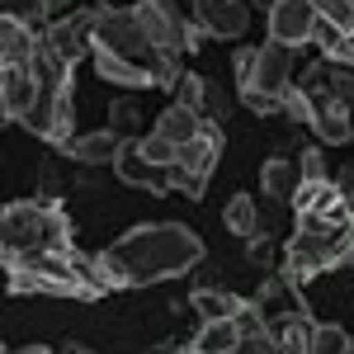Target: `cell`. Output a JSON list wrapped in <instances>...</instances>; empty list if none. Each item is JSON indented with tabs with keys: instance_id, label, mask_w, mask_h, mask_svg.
<instances>
[{
	"instance_id": "e575fe53",
	"label": "cell",
	"mask_w": 354,
	"mask_h": 354,
	"mask_svg": "<svg viewBox=\"0 0 354 354\" xmlns=\"http://www.w3.org/2000/svg\"><path fill=\"white\" fill-rule=\"evenodd\" d=\"M345 265H354V222H350V232H345Z\"/></svg>"
},
{
	"instance_id": "8fae6325",
	"label": "cell",
	"mask_w": 354,
	"mask_h": 354,
	"mask_svg": "<svg viewBox=\"0 0 354 354\" xmlns=\"http://www.w3.org/2000/svg\"><path fill=\"white\" fill-rule=\"evenodd\" d=\"M38 76H33V66H0V113L15 123H24V113L38 104Z\"/></svg>"
},
{
	"instance_id": "d6986e66",
	"label": "cell",
	"mask_w": 354,
	"mask_h": 354,
	"mask_svg": "<svg viewBox=\"0 0 354 354\" xmlns=\"http://www.w3.org/2000/svg\"><path fill=\"white\" fill-rule=\"evenodd\" d=\"M260 185H265V194H270L274 203H288L293 198V189L302 185V170L288 156H270L265 161V170H260Z\"/></svg>"
},
{
	"instance_id": "6da1fadb",
	"label": "cell",
	"mask_w": 354,
	"mask_h": 354,
	"mask_svg": "<svg viewBox=\"0 0 354 354\" xmlns=\"http://www.w3.org/2000/svg\"><path fill=\"white\" fill-rule=\"evenodd\" d=\"M203 265V241L185 222H142L100 250L109 288H147L161 279H185Z\"/></svg>"
},
{
	"instance_id": "277c9868",
	"label": "cell",
	"mask_w": 354,
	"mask_h": 354,
	"mask_svg": "<svg viewBox=\"0 0 354 354\" xmlns=\"http://www.w3.org/2000/svg\"><path fill=\"white\" fill-rule=\"evenodd\" d=\"M302 90H307V104H312L307 109V123H312L317 142L322 147H345V142H354V109L350 104H340L322 81H307Z\"/></svg>"
},
{
	"instance_id": "44dd1931",
	"label": "cell",
	"mask_w": 354,
	"mask_h": 354,
	"mask_svg": "<svg viewBox=\"0 0 354 354\" xmlns=\"http://www.w3.org/2000/svg\"><path fill=\"white\" fill-rule=\"evenodd\" d=\"M71 128H76V85L66 81L53 100V133H48V142H53V147H66V142L76 137Z\"/></svg>"
},
{
	"instance_id": "4fadbf2b",
	"label": "cell",
	"mask_w": 354,
	"mask_h": 354,
	"mask_svg": "<svg viewBox=\"0 0 354 354\" xmlns=\"http://www.w3.org/2000/svg\"><path fill=\"white\" fill-rule=\"evenodd\" d=\"M312 335H317V326L307 312H283L270 322V340L279 354H312Z\"/></svg>"
},
{
	"instance_id": "3957f363",
	"label": "cell",
	"mask_w": 354,
	"mask_h": 354,
	"mask_svg": "<svg viewBox=\"0 0 354 354\" xmlns=\"http://www.w3.org/2000/svg\"><path fill=\"white\" fill-rule=\"evenodd\" d=\"M218 156H222V123L208 118V128L198 137H189L185 147H175V189L185 198H203V185L218 170Z\"/></svg>"
},
{
	"instance_id": "d6a6232c",
	"label": "cell",
	"mask_w": 354,
	"mask_h": 354,
	"mask_svg": "<svg viewBox=\"0 0 354 354\" xmlns=\"http://www.w3.org/2000/svg\"><path fill=\"white\" fill-rule=\"evenodd\" d=\"M245 250H250V260H270L274 255V241H270V232H255V236H245Z\"/></svg>"
},
{
	"instance_id": "836d02e7",
	"label": "cell",
	"mask_w": 354,
	"mask_h": 354,
	"mask_svg": "<svg viewBox=\"0 0 354 354\" xmlns=\"http://www.w3.org/2000/svg\"><path fill=\"white\" fill-rule=\"evenodd\" d=\"M335 185H340V198H345V203H350V208H354V161L345 165L340 175H335Z\"/></svg>"
},
{
	"instance_id": "7402d4cb",
	"label": "cell",
	"mask_w": 354,
	"mask_h": 354,
	"mask_svg": "<svg viewBox=\"0 0 354 354\" xmlns=\"http://www.w3.org/2000/svg\"><path fill=\"white\" fill-rule=\"evenodd\" d=\"M90 62H95V76H104V81H113V85H128V90L156 85L147 71H137V66H128V62H118V57H109V53H90Z\"/></svg>"
},
{
	"instance_id": "f546056e",
	"label": "cell",
	"mask_w": 354,
	"mask_h": 354,
	"mask_svg": "<svg viewBox=\"0 0 354 354\" xmlns=\"http://www.w3.org/2000/svg\"><path fill=\"white\" fill-rule=\"evenodd\" d=\"M307 109H312V104H307V90H302V85H288V90H283L279 113H283L288 123H307Z\"/></svg>"
},
{
	"instance_id": "cb8c5ba5",
	"label": "cell",
	"mask_w": 354,
	"mask_h": 354,
	"mask_svg": "<svg viewBox=\"0 0 354 354\" xmlns=\"http://www.w3.org/2000/svg\"><path fill=\"white\" fill-rule=\"evenodd\" d=\"M5 15L19 19V24L48 33V19H53V0H5Z\"/></svg>"
},
{
	"instance_id": "d4e9b609",
	"label": "cell",
	"mask_w": 354,
	"mask_h": 354,
	"mask_svg": "<svg viewBox=\"0 0 354 354\" xmlns=\"http://www.w3.org/2000/svg\"><path fill=\"white\" fill-rule=\"evenodd\" d=\"M317 48L326 53V62H350L354 66V53H350V33H340L335 24L317 19Z\"/></svg>"
},
{
	"instance_id": "4316f807",
	"label": "cell",
	"mask_w": 354,
	"mask_h": 354,
	"mask_svg": "<svg viewBox=\"0 0 354 354\" xmlns=\"http://www.w3.org/2000/svg\"><path fill=\"white\" fill-rule=\"evenodd\" d=\"M317 19L335 24L340 33H354V0H317Z\"/></svg>"
},
{
	"instance_id": "9a60e30c",
	"label": "cell",
	"mask_w": 354,
	"mask_h": 354,
	"mask_svg": "<svg viewBox=\"0 0 354 354\" xmlns=\"http://www.w3.org/2000/svg\"><path fill=\"white\" fill-rule=\"evenodd\" d=\"M123 142H128V137H118L113 128H104V133H85V137H71V142H66V156L81 161V165H113Z\"/></svg>"
},
{
	"instance_id": "8d00e7d4",
	"label": "cell",
	"mask_w": 354,
	"mask_h": 354,
	"mask_svg": "<svg viewBox=\"0 0 354 354\" xmlns=\"http://www.w3.org/2000/svg\"><path fill=\"white\" fill-rule=\"evenodd\" d=\"M104 5H109V0H104Z\"/></svg>"
},
{
	"instance_id": "484cf974",
	"label": "cell",
	"mask_w": 354,
	"mask_h": 354,
	"mask_svg": "<svg viewBox=\"0 0 354 354\" xmlns=\"http://www.w3.org/2000/svg\"><path fill=\"white\" fill-rule=\"evenodd\" d=\"M354 340L345 326H335V322H322L317 326V335H312V354H350Z\"/></svg>"
},
{
	"instance_id": "d590c367",
	"label": "cell",
	"mask_w": 354,
	"mask_h": 354,
	"mask_svg": "<svg viewBox=\"0 0 354 354\" xmlns=\"http://www.w3.org/2000/svg\"><path fill=\"white\" fill-rule=\"evenodd\" d=\"M350 53H354V33H350Z\"/></svg>"
},
{
	"instance_id": "83f0119b",
	"label": "cell",
	"mask_w": 354,
	"mask_h": 354,
	"mask_svg": "<svg viewBox=\"0 0 354 354\" xmlns=\"http://www.w3.org/2000/svg\"><path fill=\"white\" fill-rule=\"evenodd\" d=\"M109 128L118 137H133L137 133V104H128V100H113L109 104Z\"/></svg>"
},
{
	"instance_id": "30bf717a",
	"label": "cell",
	"mask_w": 354,
	"mask_h": 354,
	"mask_svg": "<svg viewBox=\"0 0 354 354\" xmlns=\"http://www.w3.org/2000/svg\"><path fill=\"white\" fill-rule=\"evenodd\" d=\"M194 24H203L208 38H245L250 5L245 0H194Z\"/></svg>"
},
{
	"instance_id": "f1b7e54d",
	"label": "cell",
	"mask_w": 354,
	"mask_h": 354,
	"mask_svg": "<svg viewBox=\"0 0 354 354\" xmlns=\"http://www.w3.org/2000/svg\"><path fill=\"white\" fill-rule=\"evenodd\" d=\"M137 142H142V151H147L156 165H175V142H170V137H161L156 128H151L147 137H137Z\"/></svg>"
},
{
	"instance_id": "8992f818",
	"label": "cell",
	"mask_w": 354,
	"mask_h": 354,
	"mask_svg": "<svg viewBox=\"0 0 354 354\" xmlns=\"http://www.w3.org/2000/svg\"><path fill=\"white\" fill-rule=\"evenodd\" d=\"M293 85V48L288 43H265V48H255V62H250V71H245L236 90H250V95H274V100H283V90Z\"/></svg>"
},
{
	"instance_id": "5bb4252c",
	"label": "cell",
	"mask_w": 354,
	"mask_h": 354,
	"mask_svg": "<svg viewBox=\"0 0 354 354\" xmlns=\"http://www.w3.org/2000/svg\"><path fill=\"white\" fill-rule=\"evenodd\" d=\"M255 307H260V317H265V326H270L274 317H283V312H302V298H298V283L288 279V274L279 270V279H265L260 283V293H255Z\"/></svg>"
},
{
	"instance_id": "7c38bea8",
	"label": "cell",
	"mask_w": 354,
	"mask_h": 354,
	"mask_svg": "<svg viewBox=\"0 0 354 354\" xmlns=\"http://www.w3.org/2000/svg\"><path fill=\"white\" fill-rule=\"evenodd\" d=\"M43 48V33L38 28L19 24V19H0V57H5V66H33V57Z\"/></svg>"
},
{
	"instance_id": "ffe728a7",
	"label": "cell",
	"mask_w": 354,
	"mask_h": 354,
	"mask_svg": "<svg viewBox=\"0 0 354 354\" xmlns=\"http://www.w3.org/2000/svg\"><path fill=\"white\" fill-rule=\"evenodd\" d=\"M189 302H194V312H198V322L236 317V307H241V298H236V293H227V288H218V283H198Z\"/></svg>"
},
{
	"instance_id": "7a4b0ae2",
	"label": "cell",
	"mask_w": 354,
	"mask_h": 354,
	"mask_svg": "<svg viewBox=\"0 0 354 354\" xmlns=\"http://www.w3.org/2000/svg\"><path fill=\"white\" fill-rule=\"evenodd\" d=\"M0 245H5V260L33 255V250H66L71 245V222L62 213V203H48V198L5 203V213H0Z\"/></svg>"
},
{
	"instance_id": "e0dca14e",
	"label": "cell",
	"mask_w": 354,
	"mask_h": 354,
	"mask_svg": "<svg viewBox=\"0 0 354 354\" xmlns=\"http://www.w3.org/2000/svg\"><path fill=\"white\" fill-rule=\"evenodd\" d=\"M203 128H208V118H203L198 109H189V104H180V100H175V104H165L161 118H156V133L170 137L175 147H185V142H189V137H198Z\"/></svg>"
},
{
	"instance_id": "ba28073f",
	"label": "cell",
	"mask_w": 354,
	"mask_h": 354,
	"mask_svg": "<svg viewBox=\"0 0 354 354\" xmlns=\"http://www.w3.org/2000/svg\"><path fill=\"white\" fill-rule=\"evenodd\" d=\"M113 170H118V180H123L128 189H151V194H170L175 189V165H156L147 151H142L137 137H128V142L118 147Z\"/></svg>"
},
{
	"instance_id": "2e32d148",
	"label": "cell",
	"mask_w": 354,
	"mask_h": 354,
	"mask_svg": "<svg viewBox=\"0 0 354 354\" xmlns=\"http://www.w3.org/2000/svg\"><path fill=\"white\" fill-rule=\"evenodd\" d=\"M288 203H293L298 218H326L330 208L340 203V185H330V180H302Z\"/></svg>"
},
{
	"instance_id": "1f68e13d",
	"label": "cell",
	"mask_w": 354,
	"mask_h": 354,
	"mask_svg": "<svg viewBox=\"0 0 354 354\" xmlns=\"http://www.w3.org/2000/svg\"><path fill=\"white\" fill-rule=\"evenodd\" d=\"M241 104L250 113H279V104L283 100H274V95H250V90H241Z\"/></svg>"
},
{
	"instance_id": "4dcf8cb0",
	"label": "cell",
	"mask_w": 354,
	"mask_h": 354,
	"mask_svg": "<svg viewBox=\"0 0 354 354\" xmlns=\"http://www.w3.org/2000/svg\"><path fill=\"white\" fill-rule=\"evenodd\" d=\"M298 170H302V180H326V156H322L317 147H307L302 161H298Z\"/></svg>"
},
{
	"instance_id": "603a6c76",
	"label": "cell",
	"mask_w": 354,
	"mask_h": 354,
	"mask_svg": "<svg viewBox=\"0 0 354 354\" xmlns=\"http://www.w3.org/2000/svg\"><path fill=\"white\" fill-rule=\"evenodd\" d=\"M222 222H227V232L232 236H255L260 232V208H255V198H245V194H232L227 198V208H222Z\"/></svg>"
},
{
	"instance_id": "5b68a950",
	"label": "cell",
	"mask_w": 354,
	"mask_h": 354,
	"mask_svg": "<svg viewBox=\"0 0 354 354\" xmlns=\"http://www.w3.org/2000/svg\"><path fill=\"white\" fill-rule=\"evenodd\" d=\"M133 10H137V24L151 38V48L161 57H170V62H180L185 57V38H189V19L175 10V0H142Z\"/></svg>"
},
{
	"instance_id": "ac0fdd59",
	"label": "cell",
	"mask_w": 354,
	"mask_h": 354,
	"mask_svg": "<svg viewBox=\"0 0 354 354\" xmlns=\"http://www.w3.org/2000/svg\"><path fill=\"white\" fill-rule=\"evenodd\" d=\"M194 354H232L241 350V326H236V317H222V322H203L198 335L189 340Z\"/></svg>"
},
{
	"instance_id": "9c48e42d",
	"label": "cell",
	"mask_w": 354,
	"mask_h": 354,
	"mask_svg": "<svg viewBox=\"0 0 354 354\" xmlns=\"http://www.w3.org/2000/svg\"><path fill=\"white\" fill-rule=\"evenodd\" d=\"M270 38L302 48L317 38V0H270Z\"/></svg>"
},
{
	"instance_id": "52a82bcc",
	"label": "cell",
	"mask_w": 354,
	"mask_h": 354,
	"mask_svg": "<svg viewBox=\"0 0 354 354\" xmlns=\"http://www.w3.org/2000/svg\"><path fill=\"white\" fill-rule=\"evenodd\" d=\"M95 15H100V5H95V10H71V15L53 19L48 33H43V43H48L66 66L85 62V57L95 53Z\"/></svg>"
}]
</instances>
